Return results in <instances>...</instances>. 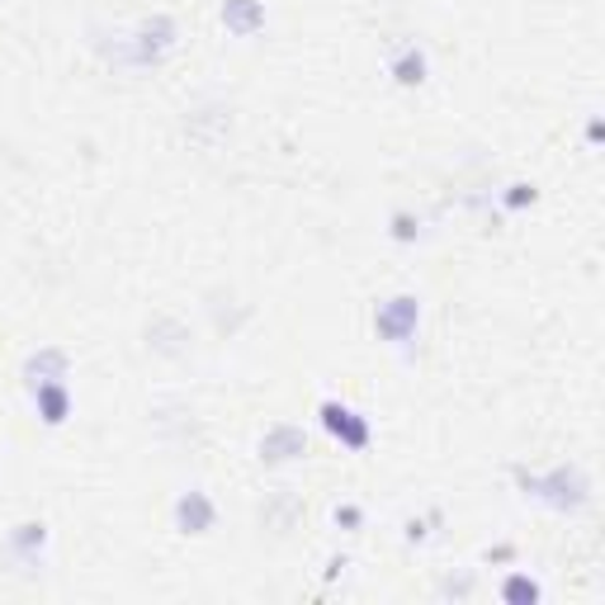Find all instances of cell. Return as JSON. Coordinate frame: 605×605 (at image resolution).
I'll list each match as a JSON object with an SVG mask.
<instances>
[{"mask_svg":"<svg viewBox=\"0 0 605 605\" xmlns=\"http://www.w3.org/2000/svg\"><path fill=\"white\" fill-rule=\"evenodd\" d=\"M511 478H515V492H521L525 502H535V506L554 511V515H582L596 496L592 473H586L582 464H554L544 473H530V469L515 464Z\"/></svg>","mask_w":605,"mask_h":605,"instance_id":"cell-1","label":"cell"},{"mask_svg":"<svg viewBox=\"0 0 605 605\" xmlns=\"http://www.w3.org/2000/svg\"><path fill=\"white\" fill-rule=\"evenodd\" d=\"M114 52H110V62L123 66V71H152V66H162L175 43H181V24H175V14L166 10H152V14H142V20L133 29H123L114 33Z\"/></svg>","mask_w":605,"mask_h":605,"instance_id":"cell-2","label":"cell"},{"mask_svg":"<svg viewBox=\"0 0 605 605\" xmlns=\"http://www.w3.org/2000/svg\"><path fill=\"white\" fill-rule=\"evenodd\" d=\"M317 421H322V431L350 454H365L373 444V421L346 398H322V402H317Z\"/></svg>","mask_w":605,"mask_h":605,"instance_id":"cell-3","label":"cell"},{"mask_svg":"<svg viewBox=\"0 0 605 605\" xmlns=\"http://www.w3.org/2000/svg\"><path fill=\"white\" fill-rule=\"evenodd\" d=\"M421 317H425V308L417 294H393L373 308V336L388 346H412L421 331Z\"/></svg>","mask_w":605,"mask_h":605,"instance_id":"cell-4","label":"cell"},{"mask_svg":"<svg viewBox=\"0 0 605 605\" xmlns=\"http://www.w3.org/2000/svg\"><path fill=\"white\" fill-rule=\"evenodd\" d=\"M48 544H52V530L48 521H20L6 530V563H14V573H43L48 567Z\"/></svg>","mask_w":605,"mask_h":605,"instance_id":"cell-5","label":"cell"},{"mask_svg":"<svg viewBox=\"0 0 605 605\" xmlns=\"http://www.w3.org/2000/svg\"><path fill=\"white\" fill-rule=\"evenodd\" d=\"M256 459L265 469H284V464H298L308 459V431L298 421H275L265 425L260 440H256Z\"/></svg>","mask_w":605,"mask_h":605,"instance_id":"cell-6","label":"cell"},{"mask_svg":"<svg viewBox=\"0 0 605 605\" xmlns=\"http://www.w3.org/2000/svg\"><path fill=\"white\" fill-rule=\"evenodd\" d=\"M171 525H175V535H185V540H204L218 530V502H213L204 488H185L171 502Z\"/></svg>","mask_w":605,"mask_h":605,"instance_id":"cell-7","label":"cell"},{"mask_svg":"<svg viewBox=\"0 0 605 605\" xmlns=\"http://www.w3.org/2000/svg\"><path fill=\"white\" fill-rule=\"evenodd\" d=\"M388 76H393V85H402V91H417V85H425V76H431V58H425L421 43H393L388 48Z\"/></svg>","mask_w":605,"mask_h":605,"instance_id":"cell-8","label":"cell"},{"mask_svg":"<svg viewBox=\"0 0 605 605\" xmlns=\"http://www.w3.org/2000/svg\"><path fill=\"white\" fill-rule=\"evenodd\" d=\"M20 379H24V388H39V383H66L71 379V355L62 350V346H39L24 360V369H20Z\"/></svg>","mask_w":605,"mask_h":605,"instance_id":"cell-9","label":"cell"},{"mask_svg":"<svg viewBox=\"0 0 605 605\" xmlns=\"http://www.w3.org/2000/svg\"><path fill=\"white\" fill-rule=\"evenodd\" d=\"M218 20L233 39H256V33L270 24V10H265V0H223Z\"/></svg>","mask_w":605,"mask_h":605,"instance_id":"cell-10","label":"cell"},{"mask_svg":"<svg viewBox=\"0 0 605 605\" xmlns=\"http://www.w3.org/2000/svg\"><path fill=\"white\" fill-rule=\"evenodd\" d=\"M29 398H33V412H39V421L48 425V431L66 425V417H71V383H39V388H29Z\"/></svg>","mask_w":605,"mask_h":605,"instance_id":"cell-11","label":"cell"},{"mask_svg":"<svg viewBox=\"0 0 605 605\" xmlns=\"http://www.w3.org/2000/svg\"><path fill=\"white\" fill-rule=\"evenodd\" d=\"M496 596H502L506 605H540V601H544V586H540V577H530L525 567H515V573L502 577Z\"/></svg>","mask_w":605,"mask_h":605,"instance_id":"cell-12","label":"cell"},{"mask_svg":"<svg viewBox=\"0 0 605 605\" xmlns=\"http://www.w3.org/2000/svg\"><path fill=\"white\" fill-rule=\"evenodd\" d=\"M189 331L175 322V317H156V322L147 327V350H156V355H185L189 346Z\"/></svg>","mask_w":605,"mask_h":605,"instance_id":"cell-13","label":"cell"},{"mask_svg":"<svg viewBox=\"0 0 605 605\" xmlns=\"http://www.w3.org/2000/svg\"><path fill=\"white\" fill-rule=\"evenodd\" d=\"M388 237H393L398 246H412V242H421V218L412 208H398L393 218H388Z\"/></svg>","mask_w":605,"mask_h":605,"instance_id":"cell-14","label":"cell"},{"mask_svg":"<svg viewBox=\"0 0 605 605\" xmlns=\"http://www.w3.org/2000/svg\"><path fill=\"white\" fill-rule=\"evenodd\" d=\"M535 204H540V189L530 185V181H515V185H506V189H502V208H511V213L535 208Z\"/></svg>","mask_w":605,"mask_h":605,"instance_id":"cell-15","label":"cell"},{"mask_svg":"<svg viewBox=\"0 0 605 605\" xmlns=\"http://www.w3.org/2000/svg\"><path fill=\"white\" fill-rule=\"evenodd\" d=\"M331 521H336V530H365V506L360 502H341L331 511Z\"/></svg>","mask_w":605,"mask_h":605,"instance_id":"cell-16","label":"cell"},{"mask_svg":"<svg viewBox=\"0 0 605 605\" xmlns=\"http://www.w3.org/2000/svg\"><path fill=\"white\" fill-rule=\"evenodd\" d=\"M346 567H350V558H346V554H336V558H327V573H322V582H336V577H341V573H346Z\"/></svg>","mask_w":605,"mask_h":605,"instance_id":"cell-17","label":"cell"},{"mask_svg":"<svg viewBox=\"0 0 605 605\" xmlns=\"http://www.w3.org/2000/svg\"><path fill=\"white\" fill-rule=\"evenodd\" d=\"M515 558V544H496V548H488V563H511Z\"/></svg>","mask_w":605,"mask_h":605,"instance_id":"cell-18","label":"cell"},{"mask_svg":"<svg viewBox=\"0 0 605 605\" xmlns=\"http://www.w3.org/2000/svg\"><path fill=\"white\" fill-rule=\"evenodd\" d=\"M601 137H605V123L592 119V123H586V142H601Z\"/></svg>","mask_w":605,"mask_h":605,"instance_id":"cell-19","label":"cell"}]
</instances>
